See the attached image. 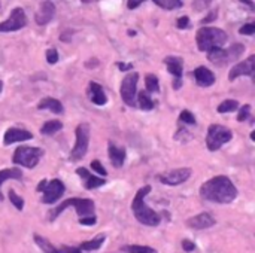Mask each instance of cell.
Listing matches in <instances>:
<instances>
[{
  "instance_id": "obj_3",
  "label": "cell",
  "mask_w": 255,
  "mask_h": 253,
  "mask_svg": "<svg viewBox=\"0 0 255 253\" xmlns=\"http://www.w3.org/2000/svg\"><path fill=\"white\" fill-rule=\"evenodd\" d=\"M197 46L200 51H211L213 48H221L227 42V33L216 27H202L195 36Z\"/></svg>"
},
{
  "instance_id": "obj_8",
  "label": "cell",
  "mask_w": 255,
  "mask_h": 253,
  "mask_svg": "<svg viewBox=\"0 0 255 253\" xmlns=\"http://www.w3.org/2000/svg\"><path fill=\"white\" fill-rule=\"evenodd\" d=\"M43 155V151L39 148H30V146H21L14 152L12 161L18 165H22L25 168H35Z\"/></svg>"
},
{
  "instance_id": "obj_33",
  "label": "cell",
  "mask_w": 255,
  "mask_h": 253,
  "mask_svg": "<svg viewBox=\"0 0 255 253\" xmlns=\"http://www.w3.org/2000/svg\"><path fill=\"white\" fill-rule=\"evenodd\" d=\"M179 119L182 122H185V124H190V125H194L195 124V118H194V115L191 114L190 110H182L181 115H179Z\"/></svg>"
},
{
  "instance_id": "obj_24",
  "label": "cell",
  "mask_w": 255,
  "mask_h": 253,
  "mask_svg": "<svg viewBox=\"0 0 255 253\" xmlns=\"http://www.w3.org/2000/svg\"><path fill=\"white\" fill-rule=\"evenodd\" d=\"M62 128H63V124L60 121L52 119V121H48V122L43 124V127L41 128V133L45 134V136H52L55 133H59Z\"/></svg>"
},
{
  "instance_id": "obj_13",
  "label": "cell",
  "mask_w": 255,
  "mask_h": 253,
  "mask_svg": "<svg viewBox=\"0 0 255 253\" xmlns=\"http://www.w3.org/2000/svg\"><path fill=\"white\" fill-rule=\"evenodd\" d=\"M254 72H255V55H251L248 60L232 67V70L229 73V79L234 80L239 76H252Z\"/></svg>"
},
{
  "instance_id": "obj_44",
  "label": "cell",
  "mask_w": 255,
  "mask_h": 253,
  "mask_svg": "<svg viewBox=\"0 0 255 253\" xmlns=\"http://www.w3.org/2000/svg\"><path fill=\"white\" fill-rule=\"evenodd\" d=\"M118 67H120V70H130L133 66L131 64H124V63H118Z\"/></svg>"
},
{
  "instance_id": "obj_11",
  "label": "cell",
  "mask_w": 255,
  "mask_h": 253,
  "mask_svg": "<svg viewBox=\"0 0 255 253\" xmlns=\"http://www.w3.org/2000/svg\"><path fill=\"white\" fill-rule=\"evenodd\" d=\"M25 24H27V18H25L24 11L21 8H15V9H12L9 18L6 21L0 22V33L21 30L22 27H25Z\"/></svg>"
},
{
  "instance_id": "obj_26",
  "label": "cell",
  "mask_w": 255,
  "mask_h": 253,
  "mask_svg": "<svg viewBox=\"0 0 255 253\" xmlns=\"http://www.w3.org/2000/svg\"><path fill=\"white\" fill-rule=\"evenodd\" d=\"M35 243L39 246V249L42 250V252H45V253H60L59 250H57L46 238H43V237H41L39 234H35Z\"/></svg>"
},
{
  "instance_id": "obj_5",
  "label": "cell",
  "mask_w": 255,
  "mask_h": 253,
  "mask_svg": "<svg viewBox=\"0 0 255 253\" xmlns=\"http://www.w3.org/2000/svg\"><path fill=\"white\" fill-rule=\"evenodd\" d=\"M243 52H245V46L240 43H234L229 49L213 48V49L208 51V58L211 63H213L216 66H224V64H229V63L237 60Z\"/></svg>"
},
{
  "instance_id": "obj_37",
  "label": "cell",
  "mask_w": 255,
  "mask_h": 253,
  "mask_svg": "<svg viewBox=\"0 0 255 253\" xmlns=\"http://www.w3.org/2000/svg\"><path fill=\"white\" fill-rule=\"evenodd\" d=\"M91 168L96 172V173H99L100 176H106L107 173H106V170H105V167L102 165V162L100 161H97V159H94L93 162H91Z\"/></svg>"
},
{
  "instance_id": "obj_34",
  "label": "cell",
  "mask_w": 255,
  "mask_h": 253,
  "mask_svg": "<svg viewBox=\"0 0 255 253\" xmlns=\"http://www.w3.org/2000/svg\"><path fill=\"white\" fill-rule=\"evenodd\" d=\"M46 61L49 64H55L57 61H59V52H57L55 48H51L46 51Z\"/></svg>"
},
{
  "instance_id": "obj_32",
  "label": "cell",
  "mask_w": 255,
  "mask_h": 253,
  "mask_svg": "<svg viewBox=\"0 0 255 253\" xmlns=\"http://www.w3.org/2000/svg\"><path fill=\"white\" fill-rule=\"evenodd\" d=\"M8 195H9V200H11V203H12V204L17 207V210H22V209H24V200L21 198L20 195H17V194H15V191H14V189H9Z\"/></svg>"
},
{
  "instance_id": "obj_47",
  "label": "cell",
  "mask_w": 255,
  "mask_h": 253,
  "mask_svg": "<svg viewBox=\"0 0 255 253\" xmlns=\"http://www.w3.org/2000/svg\"><path fill=\"white\" fill-rule=\"evenodd\" d=\"M2 90H3V82L0 80V93H2Z\"/></svg>"
},
{
  "instance_id": "obj_15",
  "label": "cell",
  "mask_w": 255,
  "mask_h": 253,
  "mask_svg": "<svg viewBox=\"0 0 255 253\" xmlns=\"http://www.w3.org/2000/svg\"><path fill=\"white\" fill-rule=\"evenodd\" d=\"M33 138V134L27 130H22V128H9L5 136H3V145L5 146H9L12 143H17V142H24V140H30Z\"/></svg>"
},
{
  "instance_id": "obj_10",
  "label": "cell",
  "mask_w": 255,
  "mask_h": 253,
  "mask_svg": "<svg viewBox=\"0 0 255 253\" xmlns=\"http://www.w3.org/2000/svg\"><path fill=\"white\" fill-rule=\"evenodd\" d=\"M137 80L139 75L136 72L128 73L121 82V98L128 106H136V94H137Z\"/></svg>"
},
{
  "instance_id": "obj_20",
  "label": "cell",
  "mask_w": 255,
  "mask_h": 253,
  "mask_svg": "<svg viewBox=\"0 0 255 253\" xmlns=\"http://www.w3.org/2000/svg\"><path fill=\"white\" fill-rule=\"evenodd\" d=\"M88 93H90V100H91L94 104H97V106H103V104H106L107 97H106L103 88L99 85V83H96V82H90V91H88Z\"/></svg>"
},
{
  "instance_id": "obj_19",
  "label": "cell",
  "mask_w": 255,
  "mask_h": 253,
  "mask_svg": "<svg viewBox=\"0 0 255 253\" xmlns=\"http://www.w3.org/2000/svg\"><path fill=\"white\" fill-rule=\"evenodd\" d=\"M109 159H110V164L115 168L123 167L126 159V151L123 148H117L113 143H109Z\"/></svg>"
},
{
  "instance_id": "obj_28",
  "label": "cell",
  "mask_w": 255,
  "mask_h": 253,
  "mask_svg": "<svg viewBox=\"0 0 255 253\" xmlns=\"http://www.w3.org/2000/svg\"><path fill=\"white\" fill-rule=\"evenodd\" d=\"M155 5H158L163 9L167 11H173V9H179L182 6V0H152Z\"/></svg>"
},
{
  "instance_id": "obj_12",
  "label": "cell",
  "mask_w": 255,
  "mask_h": 253,
  "mask_svg": "<svg viewBox=\"0 0 255 253\" xmlns=\"http://www.w3.org/2000/svg\"><path fill=\"white\" fill-rule=\"evenodd\" d=\"M191 176V170L190 168H178V170H172L169 173H163L160 175L157 179L164 183V185H169V186H176V185H181L184 182H187Z\"/></svg>"
},
{
  "instance_id": "obj_7",
  "label": "cell",
  "mask_w": 255,
  "mask_h": 253,
  "mask_svg": "<svg viewBox=\"0 0 255 253\" xmlns=\"http://www.w3.org/2000/svg\"><path fill=\"white\" fill-rule=\"evenodd\" d=\"M38 191L39 192H43V196H42V201L45 204H52L55 203L57 200H60L66 188H64V183L59 179H52V180H42L39 185H38Z\"/></svg>"
},
{
  "instance_id": "obj_40",
  "label": "cell",
  "mask_w": 255,
  "mask_h": 253,
  "mask_svg": "<svg viewBox=\"0 0 255 253\" xmlns=\"http://www.w3.org/2000/svg\"><path fill=\"white\" fill-rule=\"evenodd\" d=\"M188 25H190L188 17H181V18H178V29H187Z\"/></svg>"
},
{
  "instance_id": "obj_41",
  "label": "cell",
  "mask_w": 255,
  "mask_h": 253,
  "mask_svg": "<svg viewBox=\"0 0 255 253\" xmlns=\"http://www.w3.org/2000/svg\"><path fill=\"white\" fill-rule=\"evenodd\" d=\"M182 249L185 252H192V250H195V244L192 241H190V240H184L182 241Z\"/></svg>"
},
{
  "instance_id": "obj_2",
  "label": "cell",
  "mask_w": 255,
  "mask_h": 253,
  "mask_svg": "<svg viewBox=\"0 0 255 253\" xmlns=\"http://www.w3.org/2000/svg\"><path fill=\"white\" fill-rule=\"evenodd\" d=\"M151 192V186H144L140 188L131 203V210L134 217L142 223V225H148V227H157L160 223V214L155 213L151 207L145 204V196Z\"/></svg>"
},
{
  "instance_id": "obj_9",
  "label": "cell",
  "mask_w": 255,
  "mask_h": 253,
  "mask_svg": "<svg viewBox=\"0 0 255 253\" xmlns=\"http://www.w3.org/2000/svg\"><path fill=\"white\" fill-rule=\"evenodd\" d=\"M76 142L75 146L72 149L70 154V159L72 161H79L85 156L88 149V143H90V127L87 124H81L76 127Z\"/></svg>"
},
{
  "instance_id": "obj_17",
  "label": "cell",
  "mask_w": 255,
  "mask_h": 253,
  "mask_svg": "<svg viewBox=\"0 0 255 253\" xmlns=\"http://www.w3.org/2000/svg\"><path fill=\"white\" fill-rule=\"evenodd\" d=\"M76 175H79V177L84 180V185L87 189H94V188H99V186H103L106 183V180L103 177H97V176H93L87 168L84 167H79L76 168Z\"/></svg>"
},
{
  "instance_id": "obj_14",
  "label": "cell",
  "mask_w": 255,
  "mask_h": 253,
  "mask_svg": "<svg viewBox=\"0 0 255 253\" xmlns=\"http://www.w3.org/2000/svg\"><path fill=\"white\" fill-rule=\"evenodd\" d=\"M216 223V220L209 213H200L187 220V227L191 230H208Z\"/></svg>"
},
{
  "instance_id": "obj_18",
  "label": "cell",
  "mask_w": 255,
  "mask_h": 253,
  "mask_svg": "<svg viewBox=\"0 0 255 253\" xmlns=\"http://www.w3.org/2000/svg\"><path fill=\"white\" fill-rule=\"evenodd\" d=\"M194 78H195V82L198 83L200 87H212L215 83V75L208 69V67H197L194 72H192Z\"/></svg>"
},
{
  "instance_id": "obj_46",
  "label": "cell",
  "mask_w": 255,
  "mask_h": 253,
  "mask_svg": "<svg viewBox=\"0 0 255 253\" xmlns=\"http://www.w3.org/2000/svg\"><path fill=\"white\" fill-rule=\"evenodd\" d=\"M242 3H245V5H248L251 9H254V3H252V0H240Z\"/></svg>"
},
{
  "instance_id": "obj_25",
  "label": "cell",
  "mask_w": 255,
  "mask_h": 253,
  "mask_svg": "<svg viewBox=\"0 0 255 253\" xmlns=\"http://www.w3.org/2000/svg\"><path fill=\"white\" fill-rule=\"evenodd\" d=\"M105 241V235H99L90 241H84L81 246H79V250H84V252H90V250H97L100 249V246L103 244Z\"/></svg>"
},
{
  "instance_id": "obj_1",
  "label": "cell",
  "mask_w": 255,
  "mask_h": 253,
  "mask_svg": "<svg viewBox=\"0 0 255 253\" xmlns=\"http://www.w3.org/2000/svg\"><path fill=\"white\" fill-rule=\"evenodd\" d=\"M200 195L203 200L212 203L229 204L234 201V198L237 196V189L227 176H216L202 185Z\"/></svg>"
},
{
  "instance_id": "obj_43",
  "label": "cell",
  "mask_w": 255,
  "mask_h": 253,
  "mask_svg": "<svg viewBox=\"0 0 255 253\" xmlns=\"http://www.w3.org/2000/svg\"><path fill=\"white\" fill-rule=\"evenodd\" d=\"M62 253H82V250H79V249H76V247L63 246V247H62Z\"/></svg>"
},
{
  "instance_id": "obj_22",
  "label": "cell",
  "mask_w": 255,
  "mask_h": 253,
  "mask_svg": "<svg viewBox=\"0 0 255 253\" xmlns=\"http://www.w3.org/2000/svg\"><path fill=\"white\" fill-rule=\"evenodd\" d=\"M38 109H48L51 110L52 114H63L64 109H63V104L57 100V98H52V97H46L43 98L39 104H38Z\"/></svg>"
},
{
  "instance_id": "obj_36",
  "label": "cell",
  "mask_w": 255,
  "mask_h": 253,
  "mask_svg": "<svg viewBox=\"0 0 255 253\" xmlns=\"http://www.w3.org/2000/svg\"><path fill=\"white\" fill-rule=\"evenodd\" d=\"M240 35H248V36H252L255 33V24L254 22H249V24H245L243 27H240Z\"/></svg>"
},
{
  "instance_id": "obj_45",
  "label": "cell",
  "mask_w": 255,
  "mask_h": 253,
  "mask_svg": "<svg viewBox=\"0 0 255 253\" xmlns=\"http://www.w3.org/2000/svg\"><path fill=\"white\" fill-rule=\"evenodd\" d=\"M215 17H216V14H215V12H212V15H211V17H206V18H205L202 22H203V24H206V22H209V21H213V18H215Z\"/></svg>"
},
{
  "instance_id": "obj_35",
  "label": "cell",
  "mask_w": 255,
  "mask_h": 253,
  "mask_svg": "<svg viewBox=\"0 0 255 253\" xmlns=\"http://www.w3.org/2000/svg\"><path fill=\"white\" fill-rule=\"evenodd\" d=\"M249 115H251V106L249 104H245L242 109H240V112H239V117H237V121L239 122H242V121H246L248 118H249Z\"/></svg>"
},
{
  "instance_id": "obj_21",
  "label": "cell",
  "mask_w": 255,
  "mask_h": 253,
  "mask_svg": "<svg viewBox=\"0 0 255 253\" xmlns=\"http://www.w3.org/2000/svg\"><path fill=\"white\" fill-rule=\"evenodd\" d=\"M9 179H22V172L20 168H5V170H0V186L3 182ZM0 201H3V194L0 191Z\"/></svg>"
},
{
  "instance_id": "obj_6",
  "label": "cell",
  "mask_w": 255,
  "mask_h": 253,
  "mask_svg": "<svg viewBox=\"0 0 255 253\" xmlns=\"http://www.w3.org/2000/svg\"><path fill=\"white\" fill-rule=\"evenodd\" d=\"M233 138V133L232 130H229L224 125H218L213 124L209 127L208 130V136H206V146L209 151L215 152L219 148H222L225 143H229L230 140Z\"/></svg>"
},
{
  "instance_id": "obj_48",
  "label": "cell",
  "mask_w": 255,
  "mask_h": 253,
  "mask_svg": "<svg viewBox=\"0 0 255 253\" xmlns=\"http://www.w3.org/2000/svg\"><path fill=\"white\" fill-rule=\"evenodd\" d=\"M84 2H90V0H84Z\"/></svg>"
},
{
  "instance_id": "obj_39",
  "label": "cell",
  "mask_w": 255,
  "mask_h": 253,
  "mask_svg": "<svg viewBox=\"0 0 255 253\" xmlns=\"http://www.w3.org/2000/svg\"><path fill=\"white\" fill-rule=\"evenodd\" d=\"M97 222L96 216H87V217H79L81 225H94Z\"/></svg>"
},
{
  "instance_id": "obj_42",
  "label": "cell",
  "mask_w": 255,
  "mask_h": 253,
  "mask_svg": "<svg viewBox=\"0 0 255 253\" xmlns=\"http://www.w3.org/2000/svg\"><path fill=\"white\" fill-rule=\"evenodd\" d=\"M144 2H145V0H128L127 6H128V9H136L139 5H142Z\"/></svg>"
},
{
  "instance_id": "obj_31",
  "label": "cell",
  "mask_w": 255,
  "mask_h": 253,
  "mask_svg": "<svg viewBox=\"0 0 255 253\" xmlns=\"http://www.w3.org/2000/svg\"><path fill=\"white\" fill-rule=\"evenodd\" d=\"M239 107V103L236 101V100H225V101H222L219 106H218V112L219 114H229V112H233V110H236Z\"/></svg>"
},
{
  "instance_id": "obj_4",
  "label": "cell",
  "mask_w": 255,
  "mask_h": 253,
  "mask_svg": "<svg viewBox=\"0 0 255 253\" xmlns=\"http://www.w3.org/2000/svg\"><path fill=\"white\" fill-rule=\"evenodd\" d=\"M73 207L79 217H87V216H94V203L93 200L87 198H69L63 201L60 206H57L51 213H49V220H55L66 209Z\"/></svg>"
},
{
  "instance_id": "obj_38",
  "label": "cell",
  "mask_w": 255,
  "mask_h": 253,
  "mask_svg": "<svg viewBox=\"0 0 255 253\" xmlns=\"http://www.w3.org/2000/svg\"><path fill=\"white\" fill-rule=\"evenodd\" d=\"M209 3H211V0H195L194 8H195L197 11H202V9H205L206 6H209Z\"/></svg>"
},
{
  "instance_id": "obj_30",
  "label": "cell",
  "mask_w": 255,
  "mask_h": 253,
  "mask_svg": "<svg viewBox=\"0 0 255 253\" xmlns=\"http://www.w3.org/2000/svg\"><path fill=\"white\" fill-rule=\"evenodd\" d=\"M145 85H147L148 93H157V91L160 90L158 79H157V76L152 75V73L147 75V78H145Z\"/></svg>"
},
{
  "instance_id": "obj_29",
  "label": "cell",
  "mask_w": 255,
  "mask_h": 253,
  "mask_svg": "<svg viewBox=\"0 0 255 253\" xmlns=\"http://www.w3.org/2000/svg\"><path fill=\"white\" fill-rule=\"evenodd\" d=\"M123 252H127V253H157V250L149 247V246H137V244L124 246Z\"/></svg>"
},
{
  "instance_id": "obj_16",
  "label": "cell",
  "mask_w": 255,
  "mask_h": 253,
  "mask_svg": "<svg viewBox=\"0 0 255 253\" xmlns=\"http://www.w3.org/2000/svg\"><path fill=\"white\" fill-rule=\"evenodd\" d=\"M55 15V6L52 2H49V0H45V2L39 6V11L36 12V24L38 25H45L48 24Z\"/></svg>"
},
{
  "instance_id": "obj_23",
  "label": "cell",
  "mask_w": 255,
  "mask_h": 253,
  "mask_svg": "<svg viewBox=\"0 0 255 253\" xmlns=\"http://www.w3.org/2000/svg\"><path fill=\"white\" fill-rule=\"evenodd\" d=\"M169 73H172L176 79H181L182 76V60L181 58H175V57H167L164 60Z\"/></svg>"
},
{
  "instance_id": "obj_27",
  "label": "cell",
  "mask_w": 255,
  "mask_h": 253,
  "mask_svg": "<svg viewBox=\"0 0 255 253\" xmlns=\"http://www.w3.org/2000/svg\"><path fill=\"white\" fill-rule=\"evenodd\" d=\"M137 103H139L140 109H144V110H151L154 107V100L149 97V94L147 91H140L137 94Z\"/></svg>"
}]
</instances>
